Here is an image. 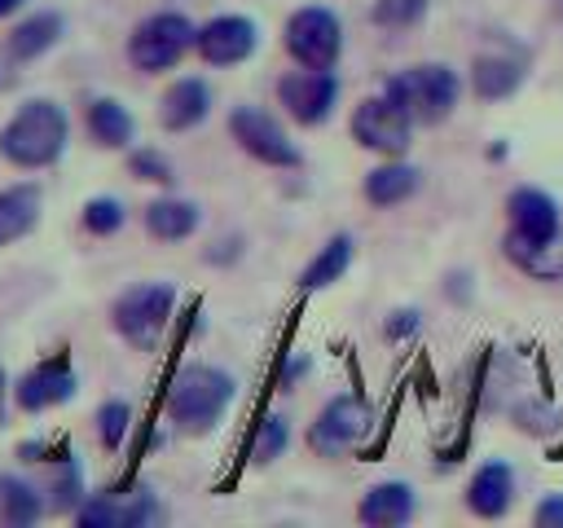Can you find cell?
I'll return each mask as SVG.
<instances>
[{
  "label": "cell",
  "instance_id": "1",
  "mask_svg": "<svg viewBox=\"0 0 563 528\" xmlns=\"http://www.w3.org/2000/svg\"><path fill=\"white\" fill-rule=\"evenodd\" d=\"M506 220L510 224H506L501 251H506V260L515 268H523L532 277L563 273V260H554L559 255V224H563V216H559V202L545 189H537V185L510 189Z\"/></svg>",
  "mask_w": 563,
  "mask_h": 528
},
{
  "label": "cell",
  "instance_id": "2",
  "mask_svg": "<svg viewBox=\"0 0 563 528\" xmlns=\"http://www.w3.org/2000/svg\"><path fill=\"white\" fill-rule=\"evenodd\" d=\"M66 141H70L66 110L53 97H31L0 128V158L22 172H40L66 154Z\"/></svg>",
  "mask_w": 563,
  "mask_h": 528
},
{
  "label": "cell",
  "instance_id": "3",
  "mask_svg": "<svg viewBox=\"0 0 563 528\" xmlns=\"http://www.w3.org/2000/svg\"><path fill=\"white\" fill-rule=\"evenodd\" d=\"M233 396H238V383L229 370L207 365V361H189L176 370V378L167 387V418L185 436H207L220 427Z\"/></svg>",
  "mask_w": 563,
  "mask_h": 528
},
{
  "label": "cell",
  "instance_id": "4",
  "mask_svg": "<svg viewBox=\"0 0 563 528\" xmlns=\"http://www.w3.org/2000/svg\"><path fill=\"white\" fill-rule=\"evenodd\" d=\"M383 92L413 119V123H440L453 114L457 97H462V79L453 66L444 62H418V66H405L396 70Z\"/></svg>",
  "mask_w": 563,
  "mask_h": 528
},
{
  "label": "cell",
  "instance_id": "5",
  "mask_svg": "<svg viewBox=\"0 0 563 528\" xmlns=\"http://www.w3.org/2000/svg\"><path fill=\"white\" fill-rule=\"evenodd\" d=\"M172 312H176V286L172 282H136L110 304V326L128 348L154 352L172 326Z\"/></svg>",
  "mask_w": 563,
  "mask_h": 528
},
{
  "label": "cell",
  "instance_id": "6",
  "mask_svg": "<svg viewBox=\"0 0 563 528\" xmlns=\"http://www.w3.org/2000/svg\"><path fill=\"white\" fill-rule=\"evenodd\" d=\"M198 40V26L176 13V9H163V13H150L132 26L128 35V62L145 75H163L172 66H180V57L194 48Z\"/></svg>",
  "mask_w": 563,
  "mask_h": 528
},
{
  "label": "cell",
  "instance_id": "7",
  "mask_svg": "<svg viewBox=\"0 0 563 528\" xmlns=\"http://www.w3.org/2000/svg\"><path fill=\"white\" fill-rule=\"evenodd\" d=\"M286 53L295 66H308V70H334L339 53H343V22L334 9L325 4H303L286 18Z\"/></svg>",
  "mask_w": 563,
  "mask_h": 528
},
{
  "label": "cell",
  "instance_id": "8",
  "mask_svg": "<svg viewBox=\"0 0 563 528\" xmlns=\"http://www.w3.org/2000/svg\"><path fill=\"white\" fill-rule=\"evenodd\" d=\"M369 422H374L369 400L356 396V392H343V396L325 400L321 414L312 418V427H308V449H312L317 458H343L352 444H361V436L369 431Z\"/></svg>",
  "mask_w": 563,
  "mask_h": 528
},
{
  "label": "cell",
  "instance_id": "9",
  "mask_svg": "<svg viewBox=\"0 0 563 528\" xmlns=\"http://www.w3.org/2000/svg\"><path fill=\"white\" fill-rule=\"evenodd\" d=\"M347 128H352V141H356L361 150H374V154H383V158H400V154L409 150V141H413V119H409L387 92L356 101Z\"/></svg>",
  "mask_w": 563,
  "mask_h": 528
},
{
  "label": "cell",
  "instance_id": "10",
  "mask_svg": "<svg viewBox=\"0 0 563 528\" xmlns=\"http://www.w3.org/2000/svg\"><path fill=\"white\" fill-rule=\"evenodd\" d=\"M229 136H233L255 163H264V167H299V163H303V154H299V145L286 136V128H282L268 110H260V106H233V110H229Z\"/></svg>",
  "mask_w": 563,
  "mask_h": 528
},
{
  "label": "cell",
  "instance_id": "11",
  "mask_svg": "<svg viewBox=\"0 0 563 528\" xmlns=\"http://www.w3.org/2000/svg\"><path fill=\"white\" fill-rule=\"evenodd\" d=\"M277 101H282V110H286L295 123L317 128V123H325V119L334 114V106H339V79H334V70H308V66L286 70V75L277 79Z\"/></svg>",
  "mask_w": 563,
  "mask_h": 528
},
{
  "label": "cell",
  "instance_id": "12",
  "mask_svg": "<svg viewBox=\"0 0 563 528\" xmlns=\"http://www.w3.org/2000/svg\"><path fill=\"white\" fill-rule=\"evenodd\" d=\"M255 48H260V26L246 13H216L211 22L198 26V40H194V53L207 66H238L255 57Z\"/></svg>",
  "mask_w": 563,
  "mask_h": 528
},
{
  "label": "cell",
  "instance_id": "13",
  "mask_svg": "<svg viewBox=\"0 0 563 528\" xmlns=\"http://www.w3.org/2000/svg\"><path fill=\"white\" fill-rule=\"evenodd\" d=\"M158 519H163V506H158V497L150 488H136L128 502L97 493V497H84L79 510H75L79 528H150Z\"/></svg>",
  "mask_w": 563,
  "mask_h": 528
},
{
  "label": "cell",
  "instance_id": "14",
  "mask_svg": "<svg viewBox=\"0 0 563 528\" xmlns=\"http://www.w3.org/2000/svg\"><path fill=\"white\" fill-rule=\"evenodd\" d=\"M528 79V53L523 48H484L471 62V92L479 101H506Z\"/></svg>",
  "mask_w": 563,
  "mask_h": 528
},
{
  "label": "cell",
  "instance_id": "15",
  "mask_svg": "<svg viewBox=\"0 0 563 528\" xmlns=\"http://www.w3.org/2000/svg\"><path fill=\"white\" fill-rule=\"evenodd\" d=\"M70 396H75V370L66 356H48L18 378V405L26 414H44L53 405H66Z\"/></svg>",
  "mask_w": 563,
  "mask_h": 528
},
{
  "label": "cell",
  "instance_id": "16",
  "mask_svg": "<svg viewBox=\"0 0 563 528\" xmlns=\"http://www.w3.org/2000/svg\"><path fill=\"white\" fill-rule=\"evenodd\" d=\"M515 502V471L506 458H488L479 462V471L466 484V510L479 519H501Z\"/></svg>",
  "mask_w": 563,
  "mask_h": 528
},
{
  "label": "cell",
  "instance_id": "17",
  "mask_svg": "<svg viewBox=\"0 0 563 528\" xmlns=\"http://www.w3.org/2000/svg\"><path fill=\"white\" fill-rule=\"evenodd\" d=\"M418 510V497L405 480H383V484H369L365 497L356 502V519L365 528H400L409 524Z\"/></svg>",
  "mask_w": 563,
  "mask_h": 528
},
{
  "label": "cell",
  "instance_id": "18",
  "mask_svg": "<svg viewBox=\"0 0 563 528\" xmlns=\"http://www.w3.org/2000/svg\"><path fill=\"white\" fill-rule=\"evenodd\" d=\"M207 114H211V84L198 79V75L176 79V84L163 92V101H158V123H163L167 132H189V128H198Z\"/></svg>",
  "mask_w": 563,
  "mask_h": 528
},
{
  "label": "cell",
  "instance_id": "19",
  "mask_svg": "<svg viewBox=\"0 0 563 528\" xmlns=\"http://www.w3.org/2000/svg\"><path fill=\"white\" fill-rule=\"evenodd\" d=\"M141 220H145V233H150V238H158V242H185V238L198 233L202 211H198V202H189V198L163 194V198L145 202Z\"/></svg>",
  "mask_w": 563,
  "mask_h": 528
},
{
  "label": "cell",
  "instance_id": "20",
  "mask_svg": "<svg viewBox=\"0 0 563 528\" xmlns=\"http://www.w3.org/2000/svg\"><path fill=\"white\" fill-rule=\"evenodd\" d=\"M418 185H422V176H418V167H409V163H400V158H383L378 167H369L365 172V185H361V194H365V202L369 207H400V202H409L413 194H418Z\"/></svg>",
  "mask_w": 563,
  "mask_h": 528
},
{
  "label": "cell",
  "instance_id": "21",
  "mask_svg": "<svg viewBox=\"0 0 563 528\" xmlns=\"http://www.w3.org/2000/svg\"><path fill=\"white\" fill-rule=\"evenodd\" d=\"M40 207L44 194L35 180H18L0 189V246H13L18 238H26L40 224Z\"/></svg>",
  "mask_w": 563,
  "mask_h": 528
},
{
  "label": "cell",
  "instance_id": "22",
  "mask_svg": "<svg viewBox=\"0 0 563 528\" xmlns=\"http://www.w3.org/2000/svg\"><path fill=\"white\" fill-rule=\"evenodd\" d=\"M62 31H66L62 13H53V9H40V13L22 18V22L9 31V40H4V53H9V62H35V57H44V53H48V48L62 40Z\"/></svg>",
  "mask_w": 563,
  "mask_h": 528
},
{
  "label": "cell",
  "instance_id": "23",
  "mask_svg": "<svg viewBox=\"0 0 563 528\" xmlns=\"http://www.w3.org/2000/svg\"><path fill=\"white\" fill-rule=\"evenodd\" d=\"M84 123H88V136H92L101 150H128L132 136H136L132 110H128L123 101H114V97H92Z\"/></svg>",
  "mask_w": 563,
  "mask_h": 528
},
{
  "label": "cell",
  "instance_id": "24",
  "mask_svg": "<svg viewBox=\"0 0 563 528\" xmlns=\"http://www.w3.org/2000/svg\"><path fill=\"white\" fill-rule=\"evenodd\" d=\"M352 251H356L352 233H334V238H325V246H317V255L303 264V273H299V290H325V286H334V282L347 273Z\"/></svg>",
  "mask_w": 563,
  "mask_h": 528
},
{
  "label": "cell",
  "instance_id": "25",
  "mask_svg": "<svg viewBox=\"0 0 563 528\" xmlns=\"http://www.w3.org/2000/svg\"><path fill=\"white\" fill-rule=\"evenodd\" d=\"M44 515V497L35 484L18 480V475H0V519L22 528V524H35Z\"/></svg>",
  "mask_w": 563,
  "mask_h": 528
},
{
  "label": "cell",
  "instance_id": "26",
  "mask_svg": "<svg viewBox=\"0 0 563 528\" xmlns=\"http://www.w3.org/2000/svg\"><path fill=\"white\" fill-rule=\"evenodd\" d=\"M286 444H290V422L282 414H264L260 427H255V436H251V462L255 466H268V462H277L286 453Z\"/></svg>",
  "mask_w": 563,
  "mask_h": 528
},
{
  "label": "cell",
  "instance_id": "27",
  "mask_svg": "<svg viewBox=\"0 0 563 528\" xmlns=\"http://www.w3.org/2000/svg\"><path fill=\"white\" fill-rule=\"evenodd\" d=\"M123 220H128V211H123V202L110 198V194H97V198L84 202V229H88L92 238H110V233H119Z\"/></svg>",
  "mask_w": 563,
  "mask_h": 528
},
{
  "label": "cell",
  "instance_id": "28",
  "mask_svg": "<svg viewBox=\"0 0 563 528\" xmlns=\"http://www.w3.org/2000/svg\"><path fill=\"white\" fill-rule=\"evenodd\" d=\"M427 4H431V0H374L369 18H374V26L405 31V26H418V22L427 18Z\"/></svg>",
  "mask_w": 563,
  "mask_h": 528
},
{
  "label": "cell",
  "instance_id": "29",
  "mask_svg": "<svg viewBox=\"0 0 563 528\" xmlns=\"http://www.w3.org/2000/svg\"><path fill=\"white\" fill-rule=\"evenodd\" d=\"M128 427H132V405L128 400H106L97 409V440L114 453L123 440H128Z\"/></svg>",
  "mask_w": 563,
  "mask_h": 528
},
{
  "label": "cell",
  "instance_id": "30",
  "mask_svg": "<svg viewBox=\"0 0 563 528\" xmlns=\"http://www.w3.org/2000/svg\"><path fill=\"white\" fill-rule=\"evenodd\" d=\"M128 172H132L136 180H145V185H172V180H176L167 154H163V150H150V145H141V150L128 154Z\"/></svg>",
  "mask_w": 563,
  "mask_h": 528
},
{
  "label": "cell",
  "instance_id": "31",
  "mask_svg": "<svg viewBox=\"0 0 563 528\" xmlns=\"http://www.w3.org/2000/svg\"><path fill=\"white\" fill-rule=\"evenodd\" d=\"M84 502V480H79V466L75 462H62V475L53 484V510H79Z\"/></svg>",
  "mask_w": 563,
  "mask_h": 528
},
{
  "label": "cell",
  "instance_id": "32",
  "mask_svg": "<svg viewBox=\"0 0 563 528\" xmlns=\"http://www.w3.org/2000/svg\"><path fill=\"white\" fill-rule=\"evenodd\" d=\"M383 334H387L391 343H405V339H413V334H418V312H413V308H396V312L387 317Z\"/></svg>",
  "mask_w": 563,
  "mask_h": 528
},
{
  "label": "cell",
  "instance_id": "33",
  "mask_svg": "<svg viewBox=\"0 0 563 528\" xmlns=\"http://www.w3.org/2000/svg\"><path fill=\"white\" fill-rule=\"evenodd\" d=\"M532 524L537 528H563V493H545L532 510Z\"/></svg>",
  "mask_w": 563,
  "mask_h": 528
},
{
  "label": "cell",
  "instance_id": "34",
  "mask_svg": "<svg viewBox=\"0 0 563 528\" xmlns=\"http://www.w3.org/2000/svg\"><path fill=\"white\" fill-rule=\"evenodd\" d=\"M26 0H0V18H9V13H18Z\"/></svg>",
  "mask_w": 563,
  "mask_h": 528
},
{
  "label": "cell",
  "instance_id": "35",
  "mask_svg": "<svg viewBox=\"0 0 563 528\" xmlns=\"http://www.w3.org/2000/svg\"><path fill=\"white\" fill-rule=\"evenodd\" d=\"M9 84H13V75H9L4 66H0V88H9Z\"/></svg>",
  "mask_w": 563,
  "mask_h": 528
},
{
  "label": "cell",
  "instance_id": "36",
  "mask_svg": "<svg viewBox=\"0 0 563 528\" xmlns=\"http://www.w3.org/2000/svg\"><path fill=\"white\" fill-rule=\"evenodd\" d=\"M554 4H559V13H563V0H554Z\"/></svg>",
  "mask_w": 563,
  "mask_h": 528
}]
</instances>
